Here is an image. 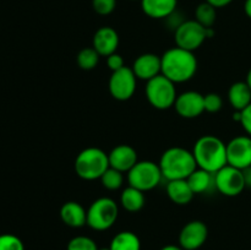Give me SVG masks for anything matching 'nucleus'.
<instances>
[{
    "label": "nucleus",
    "instance_id": "3",
    "mask_svg": "<svg viewBox=\"0 0 251 250\" xmlns=\"http://www.w3.org/2000/svg\"><path fill=\"white\" fill-rule=\"evenodd\" d=\"M158 166L162 175L167 180L188 179V176L198 168L193 151L180 146L167 149L162 153Z\"/></svg>",
    "mask_w": 251,
    "mask_h": 250
},
{
    "label": "nucleus",
    "instance_id": "29",
    "mask_svg": "<svg viewBox=\"0 0 251 250\" xmlns=\"http://www.w3.org/2000/svg\"><path fill=\"white\" fill-rule=\"evenodd\" d=\"M203 105H205V112L217 113L222 109L223 100L218 93H207L203 96Z\"/></svg>",
    "mask_w": 251,
    "mask_h": 250
},
{
    "label": "nucleus",
    "instance_id": "1",
    "mask_svg": "<svg viewBox=\"0 0 251 250\" xmlns=\"http://www.w3.org/2000/svg\"><path fill=\"white\" fill-rule=\"evenodd\" d=\"M162 75L174 83L188 82L198 71V59L194 51L179 47L168 49L161 56Z\"/></svg>",
    "mask_w": 251,
    "mask_h": 250
},
{
    "label": "nucleus",
    "instance_id": "38",
    "mask_svg": "<svg viewBox=\"0 0 251 250\" xmlns=\"http://www.w3.org/2000/svg\"><path fill=\"white\" fill-rule=\"evenodd\" d=\"M98 250H110V248H100Z\"/></svg>",
    "mask_w": 251,
    "mask_h": 250
},
{
    "label": "nucleus",
    "instance_id": "17",
    "mask_svg": "<svg viewBox=\"0 0 251 250\" xmlns=\"http://www.w3.org/2000/svg\"><path fill=\"white\" fill-rule=\"evenodd\" d=\"M60 218L68 227L81 228L87 225V210L77 201H68L61 206Z\"/></svg>",
    "mask_w": 251,
    "mask_h": 250
},
{
    "label": "nucleus",
    "instance_id": "8",
    "mask_svg": "<svg viewBox=\"0 0 251 250\" xmlns=\"http://www.w3.org/2000/svg\"><path fill=\"white\" fill-rule=\"evenodd\" d=\"M207 39V28L196 20H185L174 31L176 47L189 51H195Z\"/></svg>",
    "mask_w": 251,
    "mask_h": 250
},
{
    "label": "nucleus",
    "instance_id": "33",
    "mask_svg": "<svg viewBox=\"0 0 251 250\" xmlns=\"http://www.w3.org/2000/svg\"><path fill=\"white\" fill-rule=\"evenodd\" d=\"M208 4H211L212 6H215L216 9H220V7H225L227 5H229L233 0H205Z\"/></svg>",
    "mask_w": 251,
    "mask_h": 250
},
{
    "label": "nucleus",
    "instance_id": "36",
    "mask_svg": "<svg viewBox=\"0 0 251 250\" xmlns=\"http://www.w3.org/2000/svg\"><path fill=\"white\" fill-rule=\"evenodd\" d=\"M161 250H184L180 245H174V244H168L164 245L163 248H161Z\"/></svg>",
    "mask_w": 251,
    "mask_h": 250
},
{
    "label": "nucleus",
    "instance_id": "9",
    "mask_svg": "<svg viewBox=\"0 0 251 250\" xmlns=\"http://www.w3.org/2000/svg\"><path fill=\"white\" fill-rule=\"evenodd\" d=\"M247 188L244 173L235 167L225 166L215 173V189L225 196H238Z\"/></svg>",
    "mask_w": 251,
    "mask_h": 250
},
{
    "label": "nucleus",
    "instance_id": "25",
    "mask_svg": "<svg viewBox=\"0 0 251 250\" xmlns=\"http://www.w3.org/2000/svg\"><path fill=\"white\" fill-rule=\"evenodd\" d=\"M100 58V55L93 47H87V48H83L78 51L77 56H76V61H77L78 68L82 69V70L90 71L93 70L98 65Z\"/></svg>",
    "mask_w": 251,
    "mask_h": 250
},
{
    "label": "nucleus",
    "instance_id": "28",
    "mask_svg": "<svg viewBox=\"0 0 251 250\" xmlns=\"http://www.w3.org/2000/svg\"><path fill=\"white\" fill-rule=\"evenodd\" d=\"M0 250H25V245L17 235L5 233L0 235Z\"/></svg>",
    "mask_w": 251,
    "mask_h": 250
},
{
    "label": "nucleus",
    "instance_id": "27",
    "mask_svg": "<svg viewBox=\"0 0 251 250\" xmlns=\"http://www.w3.org/2000/svg\"><path fill=\"white\" fill-rule=\"evenodd\" d=\"M97 243L87 235H76L69 240L66 250H98Z\"/></svg>",
    "mask_w": 251,
    "mask_h": 250
},
{
    "label": "nucleus",
    "instance_id": "14",
    "mask_svg": "<svg viewBox=\"0 0 251 250\" xmlns=\"http://www.w3.org/2000/svg\"><path fill=\"white\" fill-rule=\"evenodd\" d=\"M131 69L139 80H144L147 82L162 74L161 56L153 53L141 54L135 59Z\"/></svg>",
    "mask_w": 251,
    "mask_h": 250
},
{
    "label": "nucleus",
    "instance_id": "34",
    "mask_svg": "<svg viewBox=\"0 0 251 250\" xmlns=\"http://www.w3.org/2000/svg\"><path fill=\"white\" fill-rule=\"evenodd\" d=\"M243 173H244L245 185H247L248 188H251V167H249V168H247V169H244V171H243Z\"/></svg>",
    "mask_w": 251,
    "mask_h": 250
},
{
    "label": "nucleus",
    "instance_id": "23",
    "mask_svg": "<svg viewBox=\"0 0 251 250\" xmlns=\"http://www.w3.org/2000/svg\"><path fill=\"white\" fill-rule=\"evenodd\" d=\"M109 248L110 250H141V240L136 233L123 230L113 237Z\"/></svg>",
    "mask_w": 251,
    "mask_h": 250
},
{
    "label": "nucleus",
    "instance_id": "32",
    "mask_svg": "<svg viewBox=\"0 0 251 250\" xmlns=\"http://www.w3.org/2000/svg\"><path fill=\"white\" fill-rule=\"evenodd\" d=\"M240 124L249 136H251V103L240 112Z\"/></svg>",
    "mask_w": 251,
    "mask_h": 250
},
{
    "label": "nucleus",
    "instance_id": "4",
    "mask_svg": "<svg viewBox=\"0 0 251 250\" xmlns=\"http://www.w3.org/2000/svg\"><path fill=\"white\" fill-rule=\"evenodd\" d=\"M75 172L83 180H97L109 168V158L100 147H87L75 159Z\"/></svg>",
    "mask_w": 251,
    "mask_h": 250
},
{
    "label": "nucleus",
    "instance_id": "20",
    "mask_svg": "<svg viewBox=\"0 0 251 250\" xmlns=\"http://www.w3.org/2000/svg\"><path fill=\"white\" fill-rule=\"evenodd\" d=\"M228 100L232 108L242 112L251 103V88L245 81L234 82L228 90Z\"/></svg>",
    "mask_w": 251,
    "mask_h": 250
},
{
    "label": "nucleus",
    "instance_id": "35",
    "mask_svg": "<svg viewBox=\"0 0 251 250\" xmlns=\"http://www.w3.org/2000/svg\"><path fill=\"white\" fill-rule=\"evenodd\" d=\"M244 11L247 16L251 19V0H245L244 2Z\"/></svg>",
    "mask_w": 251,
    "mask_h": 250
},
{
    "label": "nucleus",
    "instance_id": "22",
    "mask_svg": "<svg viewBox=\"0 0 251 250\" xmlns=\"http://www.w3.org/2000/svg\"><path fill=\"white\" fill-rule=\"evenodd\" d=\"M146 199H145L144 191L134 188V186H126L122 191L120 195V205L127 212H139L145 206Z\"/></svg>",
    "mask_w": 251,
    "mask_h": 250
},
{
    "label": "nucleus",
    "instance_id": "2",
    "mask_svg": "<svg viewBox=\"0 0 251 250\" xmlns=\"http://www.w3.org/2000/svg\"><path fill=\"white\" fill-rule=\"evenodd\" d=\"M198 168L215 174L227 166V144L215 135H203L193 147Z\"/></svg>",
    "mask_w": 251,
    "mask_h": 250
},
{
    "label": "nucleus",
    "instance_id": "31",
    "mask_svg": "<svg viewBox=\"0 0 251 250\" xmlns=\"http://www.w3.org/2000/svg\"><path fill=\"white\" fill-rule=\"evenodd\" d=\"M107 65L110 69V71L114 73V71H118L124 68V59H123V56L120 54L113 53L109 56H107Z\"/></svg>",
    "mask_w": 251,
    "mask_h": 250
},
{
    "label": "nucleus",
    "instance_id": "24",
    "mask_svg": "<svg viewBox=\"0 0 251 250\" xmlns=\"http://www.w3.org/2000/svg\"><path fill=\"white\" fill-rule=\"evenodd\" d=\"M216 7L208 4L207 1H203L198 5L195 10V20L200 25H202L206 28H210L215 25L216 19H217V11Z\"/></svg>",
    "mask_w": 251,
    "mask_h": 250
},
{
    "label": "nucleus",
    "instance_id": "21",
    "mask_svg": "<svg viewBox=\"0 0 251 250\" xmlns=\"http://www.w3.org/2000/svg\"><path fill=\"white\" fill-rule=\"evenodd\" d=\"M186 180L193 189L194 194H205L215 188V174L205 169L196 168Z\"/></svg>",
    "mask_w": 251,
    "mask_h": 250
},
{
    "label": "nucleus",
    "instance_id": "7",
    "mask_svg": "<svg viewBox=\"0 0 251 250\" xmlns=\"http://www.w3.org/2000/svg\"><path fill=\"white\" fill-rule=\"evenodd\" d=\"M126 175L129 185L144 193L157 188L163 178L158 163L152 161H139L127 172Z\"/></svg>",
    "mask_w": 251,
    "mask_h": 250
},
{
    "label": "nucleus",
    "instance_id": "19",
    "mask_svg": "<svg viewBox=\"0 0 251 250\" xmlns=\"http://www.w3.org/2000/svg\"><path fill=\"white\" fill-rule=\"evenodd\" d=\"M167 195L169 200L176 205H188L191 202L194 198L193 189L189 185L186 179H176V180H168L166 186Z\"/></svg>",
    "mask_w": 251,
    "mask_h": 250
},
{
    "label": "nucleus",
    "instance_id": "30",
    "mask_svg": "<svg viewBox=\"0 0 251 250\" xmlns=\"http://www.w3.org/2000/svg\"><path fill=\"white\" fill-rule=\"evenodd\" d=\"M117 0H92V7L95 12L102 16L110 15L115 10Z\"/></svg>",
    "mask_w": 251,
    "mask_h": 250
},
{
    "label": "nucleus",
    "instance_id": "5",
    "mask_svg": "<svg viewBox=\"0 0 251 250\" xmlns=\"http://www.w3.org/2000/svg\"><path fill=\"white\" fill-rule=\"evenodd\" d=\"M118 216V203L110 198H100L87 208V225L97 232L108 230L117 222Z\"/></svg>",
    "mask_w": 251,
    "mask_h": 250
},
{
    "label": "nucleus",
    "instance_id": "15",
    "mask_svg": "<svg viewBox=\"0 0 251 250\" xmlns=\"http://www.w3.org/2000/svg\"><path fill=\"white\" fill-rule=\"evenodd\" d=\"M92 47L100 56H109L117 53L119 47V34L113 27L103 26L95 32L92 38Z\"/></svg>",
    "mask_w": 251,
    "mask_h": 250
},
{
    "label": "nucleus",
    "instance_id": "11",
    "mask_svg": "<svg viewBox=\"0 0 251 250\" xmlns=\"http://www.w3.org/2000/svg\"><path fill=\"white\" fill-rule=\"evenodd\" d=\"M227 163L238 169L251 167V136H235L227 144Z\"/></svg>",
    "mask_w": 251,
    "mask_h": 250
},
{
    "label": "nucleus",
    "instance_id": "18",
    "mask_svg": "<svg viewBox=\"0 0 251 250\" xmlns=\"http://www.w3.org/2000/svg\"><path fill=\"white\" fill-rule=\"evenodd\" d=\"M141 9L146 16L156 20L168 19L176 11L178 0H140Z\"/></svg>",
    "mask_w": 251,
    "mask_h": 250
},
{
    "label": "nucleus",
    "instance_id": "12",
    "mask_svg": "<svg viewBox=\"0 0 251 250\" xmlns=\"http://www.w3.org/2000/svg\"><path fill=\"white\" fill-rule=\"evenodd\" d=\"M208 238V228L205 222L199 220L190 221L179 233V245L184 250H198Z\"/></svg>",
    "mask_w": 251,
    "mask_h": 250
},
{
    "label": "nucleus",
    "instance_id": "26",
    "mask_svg": "<svg viewBox=\"0 0 251 250\" xmlns=\"http://www.w3.org/2000/svg\"><path fill=\"white\" fill-rule=\"evenodd\" d=\"M100 183H102L103 188L107 189V190H118V189L122 188L123 184H124V173L109 167V168L104 172V174L100 176Z\"/></svg>",
    "mask_w": 251,
    "mask_h": 250
},
{
    "label": "nucleus",
    "instance_id": "13",
    "mask_svg": "<svg viewBox=\"0 0 251 250\" xmlns=\"http://www.w3.org/2000/svg\"><path fill=\"white\" fill-rule=\"evenodd\" d=\"M174 108L178 115L185 119L198 118L205 112L203 95L196 91H185L176 97Z\"/></svg>",
    "mask_w": 251,
    "mask_h": 250
},
{
    "label": "nucleus",
    "instance_id": "10",
    "mask_svg": "<svg viewBox=\"0 0 251 250\" xmlns=\"http://www.w3.org/2000/svg\"><path fill=\"white\" fill-rule=\"evenodd\" d=\"M137 77L135 76L131 68L124 66L120 70L112 73L108 82L109 93L114 100H130L136 91Z\"/></svg>",
    "mask_w": 251,
    "mask_h": 250
},
{
    "label": "nucleus",
    "instance_id": "37",
    "mask_svg": "<svg viewBox=\"0 0 251 250\" xmlns=\"http://www.w3.org/2000/svg\"><path fill=\"white\" fill-rule=\"evenodd\" d=\"M245 82L248 83V85H249V87L251 88V68H250V70L248 71V75H247V80H245Z\"/></svg>",
    "mask_w": 251,
    "mask_h": 250
},
{
    "label": "nucleus",
    "instance_id": "16",
    "mask_svg": "<svg viewBox=\"0 0 251 250\" xmlns=\"http://www.w3.org/2000/svg\"><path fill=\"white\" fill-rule=\"evenodd\" d=\"M109 166L122 173H127L139 162L136 150L130 145H118L108 153Z\"/></svg>",
    "mask_w": 251,
    "mask_h": 250
},
{
    "label": "nucleus",
    "instance_id": "6",
    "mask_svg": "<svg viewBox=\"0 0 251 250\" xmlns=\"http://www.w3.org/2000/svg\"><path fill=\"white\" fill-rule=\"evenodd\" d=\"M145 93L150 104L159 110H166L174 107V103L178 97L176 83L172 82L162 74L147 81Z\"/></svg>",
    "mask_w": 251,
    "mask_h": 250
}]
</instances>
